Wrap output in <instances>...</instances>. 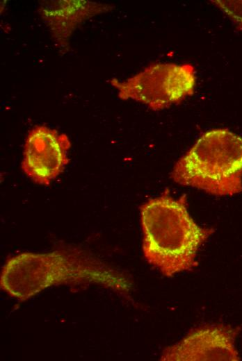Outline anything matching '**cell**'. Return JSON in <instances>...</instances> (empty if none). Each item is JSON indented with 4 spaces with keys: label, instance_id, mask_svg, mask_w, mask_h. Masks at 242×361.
<instances>
[{
    "label": "cell",
    "instance_id": "cell-1",
    "mask_svg": "<svg viewBox=\"0 0 242 361\" xmlns=\"http://www.w3.org/2000/svg\"><path fill=\"white\" fill-rule=\"evenodd\" d=\"M61 285H98L121 294H127L131 286L124 274L76 247L17 254L6 261L0 276L1 289L21 301Z\"/></svg>",
    "mask_w": 242,
    "mask_h": 361
},
{
    "label": "cell",
    "instance_id": "cell-2",
    "mask_svg": "<svg viewBox=\"0 0 242 361\" xmlns=\"http://www.w3.org/2000/svg\"><path fill=\"white\" fill-rule=\"evenodd\" d=\"M140 211L143 255L151 265L166 277L197 266V251L214 229L193 220L185 196L175 199L165 192L144 203Z\"/></svg>",
    "mask_w": 242,
    "mask_h": 361
},
{
    "label": "cell",
    "instance_id": "cell-3",
    "mask_svg": "<svg viewBox=\"0 0 242 361\" xmlns=\"http://www.w3.org/2000/svg\"><path fill=\"white\" fill-rule=\"evenodd\" d=\"M171 178L215 196L242 192V137L218 128L203 134L177 162Z\"/></svg>",
    "mask_w": 242,
    "mask_h": 361
},
{
    "label": "cell",
    "instance_id": "cell-4",
    "mask_svg": "<svg viewBox=\"0 0 242 361\" xmlns=\"http://www.w3.org/2000/svg\"><path fill=\"white\" fill-rule=\"evenodd\" d=\"M195 80L190 64L156 63L124 81L112 78L109 82L120 99H133L159 110L192 95Z\"/></svg>",
    "mask_w": 242,
    "mask_h": 361
},
{
    "label": "cell",
    "instance_id": "cell-5",
    "mask_svg": "<svg viewBox=\"0 0 242 361\" xmlns=\"http://www.w3.org/2000/svg\"><path fill=\"white\" fill-rule=\"evenodd\" d=\"M241 326L223 324L200 326L190 330L178 342L162 351L163 361H205L241 360L236 339Z\"/></svg>",
    "mask_w": 242,
    "mask_h": 361
},
{
    "label": "cell",
    "instance_id": "cell-6",
    "mask_svg": "<svg viewBox=\"0 0 242 361\" xmlns=\"http://www.w3.org/2000/svg\"><path fill=\"white\" fill-rule=\"evenodd\" d=\"M69 137L46 126H36L26 139L22 169L33 182L49 185L69 162Z\"/></svg>",
    "mask_w": 242,
    "mask_h": 361
},
{
    "label": "cell",
    "instance_id": "cell-7",
    "mask_svg": "<svg viewBox=\"0 0 242 361\" xmlns=\"http://www.w3.org/2000/svg\"><path fill=\"white\" fill-rule=\"evenodd\" d=\"M111 8L110 5L89 1H43L40 4L38 12L57 45L65 49L68 47L69 39L79 26Z\"/></svg>",
    "mask_w": 242,
    "mask_h": 361
},
{
    "label": "cell",
    "instance_id": "cell-8",
    "mask_svg": "<svg viewBox=\"0 0 242 361\" xmlns=\"http://www.w3.org/2000/svg\"><path fill=\"white\" fill-rule=\"evenodd\" d=\"M211 2L242 29V0H213Z\"/></svg>",
    "mask_w": 242,
    "mask_h": 361
}]
</instances>
